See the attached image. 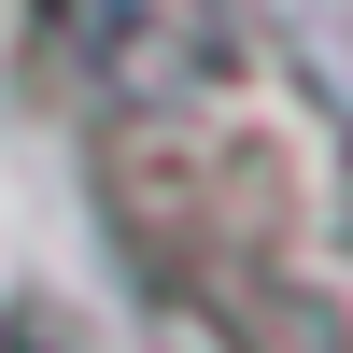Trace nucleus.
Masks as SVG:
<instances>
[{"label": "nucleus", "mask_w": 353, "mask_h": 353, "mask_svg": "<svg viewBox=\"0 0 353 353\" xmlns=\"http://www.w3.org/2000/svg\"><path fill=\"white\" fill-rule=\"evenodd\" d=\"M57 14L99 57V85H128V99L198 85V57H212V0H57Z\"/></svg>", "instance_id": "obj_1"}]
</instances>
